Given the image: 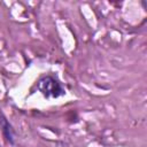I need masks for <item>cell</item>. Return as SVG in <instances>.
<instances>
[{
	"label": "cell",
	"instance_id": "cell-1",
	"mask_svg": "<svg viewBox=\"0 0 147 147\" xmlns=\"http://www.w3.org/2000/svg\"><path fill=\"white\" fill-rule=\"evenodd\" d=\"M38 88L46 98H49V96L57 98L59 95L64 93L63 90L61 88L60 84L49 76L44 77L42 79H40L38 82Z\"/></svg>",
	"mask_w": 147,
	"mask_h": 147
},
{
	"label": "cell",
	"instance_id": "cell-2",
	"mask_svg": "<svg viewBox=\"0 0 147 147\" xmlns=\"http://www.w3.org/2000/svg\"><path fill=\"white\" fill-rule=\"evenodd\" d=\"M0 122H1V126H2V133L5 136V138L10 142L13 144L14 140H13V130H11V126L10 124L6 121V118L3 116L0 117Z\"/></svg>",
	"mask_w": 147,
	"mask_h": 147
}]
</instances>
